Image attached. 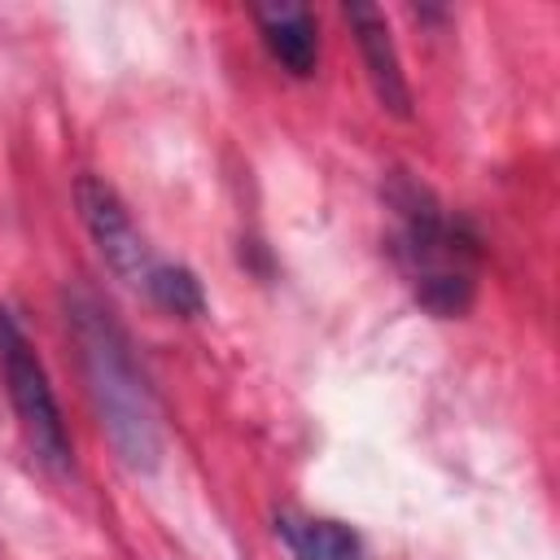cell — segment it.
<instances>
[{"label":"cell","mask_w":560,"mask_h":560,"mask_svg":"<svg viewBox=\"0 0 560 560\" xmlns=\"http://www.w3.org/2000/svg\"><path fill=\"white\" fill-rule=\"evenodd\" d=\"M61 311H66V328L79 346L101 429L109 433V442L127 468L153 472L162 459V424H158L153 394L136 368L127 332L114 324V315L88 289H66Z\"/></svg>","instance_id":"obj_1"},{"label":"cell","mask_w":560,"mask_h":560,"mask_svg":"<svg viewBox=\"0 0 560 560\" xmlns=\"http://www.w3.org/2000/svg\"><path fill=\"white\" fill-rule=\"evenodd\" d=\"M394 206L402 214L398 262L416 298L442 319L464 315L472 302V258H477L472 236H464L459 223H451L442 206H433V197L416 184L394 192Z\"/></svg>","instance_id":"obj_2"},{"label":"cell","mask_w":560,"mask_h":560,"mask_svg":"<svg viewBox=\"0 0 560 560\" xmlns=\"http://www.w3.org/2000/svg\"><path fill=\"white\" fill-rule=\"evenodd\" d=\"M0 376H4V389H9V402L22 420V433L35 451V459L66 477L74 468V451H70V433H66V420H61V407H57V394L48 385V372L39 363V354L31 350L26 332L18 328V319L0 306Z\"/></svg>","instance_id":"obj_3"},{"label":"cell","mask_w":560,"mask_h":560,"mask_svg":"<svg viewBox=\"0 0 560 560\" xmlns=\"http://www.w3.org/2000/svg\"><path fill=\"white\" fill-rule=\"evenodd\" d=\"M74 201H79L83 228H88V236L96 241V249H101V258L109 262V271L122 276L127 284H144L149 271H153V254H149L140 228L131 223L127 206L118 201V192H114L105 179H96V175H79Z\"/></svg>","instance_id":"obj_4"},{"label":"cell","mask_w":560,"mask_h":560,"mask_svg":"<svg viewBox=\"0 0 560 560\" xmlns=\"http://www.w3.org/2000/svg\"><path fill=\"white\" fill-rule=\"evenodd\" d=\"M346 18L354 26V39H359V52H363V66H368V83H372L381 109L407 118L411 114V88L402 79V61H398V48L389 39L385 13L372 9V4H350Z\"/></svg>","instance_id":"obj_5"},{"label":"cell","mask_w":560,"mask_h":560,"mask_svg":"<svg viewBox=\"0 0 560 560\" xmlns=\"http://www.w3.org/2000/svg\"><path fill=\"white\" fill-rule=\"evenodd\" d=\"M254 22L262 31L267 52L298 79H306L315 70L319 57V35H315V18L302 4H258Z\"/></svg>","instance_id":"obj_6"},{"label":"cell","mask_w":560,"mask_h":560,"mask_svg":"<svg viewBox=\"0 0 560 560\" xmlns=\"http://www.w3.org/2000/svg\"><path fill=\"white\" fill-rule=\"evenodd\" d=\"M280 542L293 551V560H363V542L350 525L328 516H276Z\"/></svg>","instance_id":"obj_7"},{"label":"cell","mask_w":560,"mask_h":560,"mask_svg":"<svg viewBox=\"0 0 560 560\" xmlns=\"http://www.w3.org/2000/svg\"><path fill=\"white\" fill-rule=\"evenodd\" d=\"M149 298L158 306H166L171 315H201L206 311V293H201V280L188 271V267H175V262H153L149 280H144Z\"/></svg>","instance_id":"obj_8"}]
</instances>
